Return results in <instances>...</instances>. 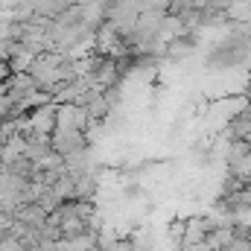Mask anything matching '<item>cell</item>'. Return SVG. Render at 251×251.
I'll use <instances>...</instances> for the list:
<instances>
[{
  "label": "cell",
  "instance_id": "6da1fadb",
  "mask_svg": "<svg viewBox=\"0 0 251 251\" xmlns=\"http://www.w3.org/2000/svg\"><path fill=\"white\" fill-rule=\"evenodd\" d=\"M91 143H88V137H85V131H64V128H56L53 134H50V149L56 152V155H76V152H82V149H88Z\"/></svg>",
  "mask_w": 251,
  "mask_h": 251
},
{
  "label": "cell",
  "instance_id": "7a4b0ae2",
  "mask_svg": "<svg viewBox=\"0 0 251 251\" xmlns=\"http://www.w3.org/2000/svg\"><path fill=\"white\" fill-rule=\"evenodd\" d=\"M56 128L64 131H85L88 128V111L82 105H73V102H64L56 105ZM53 128V131H56Z\"/></svg>",
  "mask_w": 251,
  "mask_h": 251
},
{
  "label": "cell",
  "instance_id": "3957f363",
  "mask_svg": "<svg viewBox=\"0 0 251 251\" xmlns=\"http://www.w3.org/2000/svg\"><path fill=\"white\" fill-rule=\"evenodd\" d=\"M26 120H29L32 134H44V137H50L53 128H56V102H44V105L32 108V111L26 114Z\"/></svg>",
  "mask_w": 251,
  "mask_h": 251
},
{
  "label": "cell",
  "instance_id": "277c9868",
  "mask_svg": "<svg viewBox=\"0 0 251 251\" xmlns=\"http://www.w3.org/2000/svg\"><path fill=\"white\" fill-rule=\"evenodd\" d=\"M15 222L26 225V228H32V231H41L44 222H47V213H44L38 204H21V207L15 210Z\"/></svg>",
  "mask_w": 251,
  "mask_h": 251
},
{
  "label": "cell",
  "instance_id": "5b68a950",
  "mask_svg": "<svg viewBox=\"0 0 251 251\" xmlns=\"http://www.w3.org/2000/svg\"><path fill=\"white\" fill-rule=\"evenodd\" d=\"M234 237H237L234 228H216V231H210V234L204 237V249L207 251H222L234 243Z\"/></svg>",
  "mask_w": 251,
  "mask_h": 251
},
{
  "label": "cell",
  "instance_id": "8992f818",
  "mask_svg": "<svg viewBox=\"0 0 251 251\" xmlns=\"http://www.w3.org/2000/svg\"><path fill=\"white\" fill-rule=\"evenodd\" d=\"M222 251H251V240H246V237H234V243L228 246V249Z\"/></svg>",
  "mask_w": 251,
  "mask_h": 251
},
{
  "label": "cell",
  "instance_id": "52a82bcc",
  "mask_svg": "<svg viewBox=\"0 0 251 251\" xmlns=\"http://www.w3.org/2000/svg\"><path fill=\"white\" fill-rule=\"evenodd\" d=\"M6 234H9V231H6V228H3V225H0V240H3V237H6Z\"/></svg>",
  "mask_w": 251,
  "mask_h": 251
},
{
  "label": "cell",
  "instance_id": "ba28073f",
  "mask_svg": "<svg viewBox=\"0 0 251 251\" xmlns=\"http://www.w3.org/2000/svg\"><path fill=\"white\" fill-rule=\"evenodd\" d=\"M249 161H251V143H249Z\"/></svg>",
  "mask_w": 251,
  "mask_h": 251
},
{
  "label": "cell",
  "instance_id": "9c48e42d",
  "mask_svg": "<svg viewBox=\"0 0 251 251\" xmlns=\"http://www.w3.org/2000/svg\"><path fill=\"white\" fill-rule=\"evenodd\" d=\"M249 100H251V82H249Z\"/></svg>",
  "mask_w": 251,
  "mask_h": 251
},
{
  "label": "cell",
  "instance_id": "30bf717a",
  "mask_svg": "<svg viewBox=\"0 0 251 251\" xmlns=\"http://www.w3.org/2000/svg\"><path fill=\"white\" fill-rule=\"evenodd\" d=\"M91 251H100V249H91Z\"/></svg>",
  "mask_w": 251,
  "mask_h": 251
}]
</instances>
